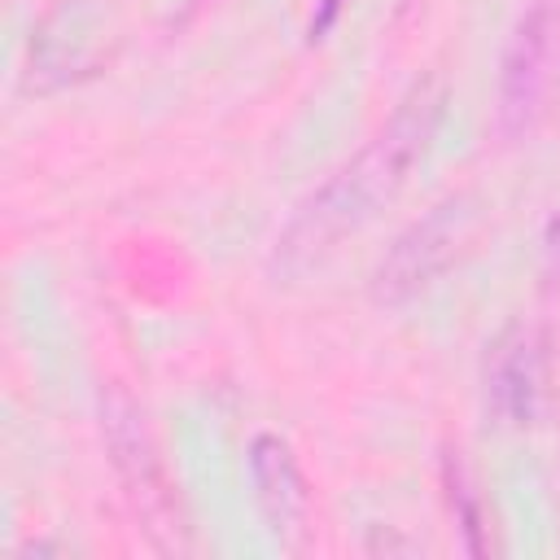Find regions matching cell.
I'll list each match as a JSON object with an SVG mask.
<instances>
[{"mask_svg": "<svg viewBox=\"0 0 560 560\" xmlns=\"http://www.w3.org/2000/svg\"><path fill=\"white\" fill-rule=\"evenodd\" d=\"M337 9H341V0H324L319 4V13H315V22H311V39H319L328 26H332V18H337Z\"/></svg>", "mask_w": 560, "mask_h": 560, "instance_id": "6", "label": "cell"}, {"mask_svg": "<svg viewBox=\"0 0 560 560\" xmlns=\"http://www.w3.org/2000/svg\"><path fill=\"white\" fill-rule=\"evenodd\" d=\"M556 26H560L556 0H534L525 9V18H521L512 44H508V57H503V92H499V114H503V127L508 131L529 127V118H534V109L542 101Z\"/></svg>", "mask_w": 560, "mask_h": 560, "instance_id": "4", "label": "cell"}, {"mask_svg": "<svg viewBox=\"0 0 560 560\" xmlns=\"http://www.w3.org/2000/svg\"><path fill=\"white\" fill-rule=\"evenodd\" d=\"M486 398L508 424H534L547 398V346L534 328H508L486 359Z\"/></svg>", "mask_w": 560, "mask_h": 560, "instance_id": "3", "label": "cell"}, {"mask_svg": "<svg viewBox=\"0 0 560 560\" xmlns=\"http://www.w3.org/2000/svg\"><path fill=\"white\" fill-rule=\"evenodd\" d=\"M249 472L258 486V503L276 525H293L306 512V481L302 468L289 451V442H280L276 433H258L249 442Z\"/></svg>", "mask_w": 560, "mask_h": 560, "instance_id": "5", "label": "cell"}, {"mask_svg": "<svg viewBox=\"0 0 560 560\" xmlns=\"http://www.w3.org/2000/svg\"><path fill=\"white\" fill-rule=\"evenodd\" d=\"M472 201L459 192V197H446L438 201L424 219H416L398 241L394 249L381 258L376 276H372V298L376 302H407L416 298L424 284H433L459 254V245L468 241L472 232Z\"/></svg>", "mask_w": 560, "mask_h": 560, "instance_id": "2", "label": "cell"}, {"mask_svg": "<svg viewBox=\"0 0 560 560\" xmlns=\"http://www.w3.org/2000/svg\"><path fill=\"white\" fill-rule=\"evenodd\" d=\"M442 105H446V88L438 74L420 79L402 105L394 109V118L376 131V140L350 162L341 166L284 228V236L276 241L271 254V271L284 280L306 276L311 267H319L350 232H359L385 201H394V192L407 184L411 166L424 158L438 122H442Z\"/></svg>", "mask_w": 560, "mask_h": 560, "instance_id": "1", "label": "cell"}]
</instances>
